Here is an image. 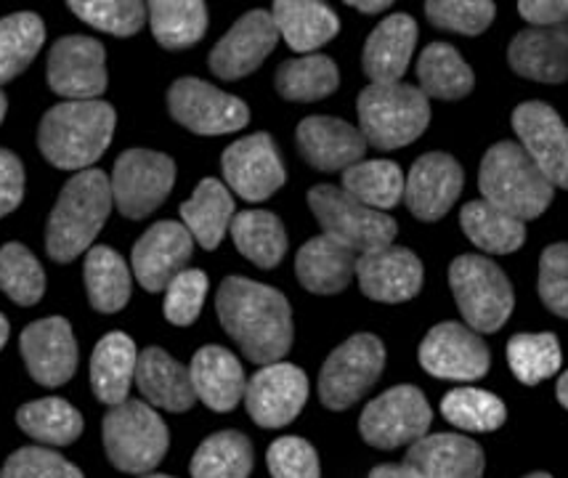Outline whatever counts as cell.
<instances>
[{
  "label": "cell",
  "instance_id": "1",
  "mask_svg": "<svg viewBox=\"0 0 568 478\" xmlns=\"http://www.w3.org/2000/svg\"><path fill=\"white\" fill-rule=\"evenodd\" d=\"M226 335L253 365H276L293 348V312L280 289L245 277H226L215 295Z\"/></svg>",
  "mask_w": 568,
  "mask_h": 478
},
{
  "label": "cell",
  "instance_id": "2",
  "mask_svg": "<svg viewBox=\"0 0 568 478\" xmlns=\"http://www.w3.org/2000/svg\"><path fill=\"white\" fill-rule=\"evenodd\" d=\"M114 110L106 101H62L43 114L38 146L53 167L88 171L112 144Z\"/></svg>",
  "mask_w": 568,
  "mask_h": 478
},
{
  "label": "cell",
  "instance_id": "3",
  "mask_svg": "<svg viewBox=\"0 0 568 478\" xmlns=\"http://www.w3.org/2000/svg\"><path fill=\"white\" fill-rule=\"evenodd\" d=\"M112 205V181L97 167L67 181L45 226V251L51 258L57 264H70L85 253L110 218Z\"/></svg>",
  "mask_w": 568,
  "mask_h": 478
},
{
  "label": "cell",
  "instance_id": "4",
  "mask_svg": "<svg viewBox=\"0 0 568 478\" xmlns=\"http://www.w3.org/2000/svg\"><path fill=\"white\" fill-rule=\"evenodd\" d=\"M478 190L486 202L518 221L539 218L556 194V186L542 176V171L516 141H499L484 154Z\"/></svg>",
  "mask_w": 568,
  "mask_h": 478
},
{
  "label": "cell",
  "instance_id": "5",
  "mask_svg": "<svg viewBox=\"0 0 568 478\" xmlns=\"http://www.w3.org/2000/svg\"><path fill=\"white\" fill-rule=\"evenodd\" d=\"M356 112L364 141L383 152L412 144L430 123L428 96L407 83L367 85L358 93Z\"/></svg>",
  "mask_w": 568,
  "mask_h": 478
},
{
  "label": "cell",
  "instance_id": "6",
  "mask_svg": "<svg viewBox=\"0 0 568 478\" xmlns=\"http://www.w3.org/2000/svg\"><path fill=\"white\" fill-rule=\"evenodd\" d=\"M104 449L110 462L123 474L146 476L162 462L171 444L165 420L152 404L128 399L112 407L101 423Z\"/></svg>",
  "mask_w": 568,
  "mask_h": 478
},
{
  "label": "cell",
  "instance_id": "7",
  "mask_svg": "<svg viewBox=\"0 0 568 478\" xmlns=\"http://www.w3.org/2000/svg\"><path fill=\"white\" fill-rule=\"evenodd\" d=\"M449 285L465 325L476 333H497L510 319L516 295L510 279L495 261L481 255H459L449 266Z\"/></svg>",
  "mask_w": 568,
  "mask_h": 478
},
{
  "label": "cell",
  "instance_id": "8",
  "mask_svg": "<svg viewBox=\"0 0 568 478\" xmlns=\"http://www.w3.org/2000/svg\"><path fill=\"white\" fill-rule=\"evenodd\" d=\"M308 207L320 221L322 232L356 255L381 251L396 240V221L343 192V186H314L308 192Z\"/></svg>",
  "mask_w": 568,
  "mask_h": 478
},
{
  "label": "cell",
  "instance_id": "9",
  "mask_svg": "<svg viewBox=\"0 0 568 478\" xmlns=\"http://www.w3.org/2000/svg\"><path fill=\"white\" fill-rule=\"evenodd\" d=\"M385 367V346L375 335L362 333L337 346L320 373V399L327 409L343 413L375 386Z\"/></svg>",
  "mask_w": 568,
  "mask_h": 478
},
{
  "label": "cell",
  "instance_id": "10",
  "mask_svg": "<svg viewBox=\"0 0 568 478\" xmlns=\"http://www.w3.org/2000/svg\"><path fill=\"white\" fill-rule=\"evenodd\" d=\"M433 420L430 404L415 386H396L367 404L358 420V434L369 447L396 449L420 441Z\"/></svg>",
  "mask_w": 568,
  "mask_h": 478
},
{
  "label": "cell",
  "instance_id": "11",
  "mask_svg": "<svg viewBox=\"0 0 568 478\" xmlns=\"http://www.w3.org/2000/svg\"><path fill=\"white\" fill-rule=\"evenodd\" d=\"M112 200L125 218H146L168 200L175 184V163L168 154L128 150L112 171Z\"/></svg>",
  "mask_w": 568,
  "mask_h": 478
},
{
  "label": "cell",
  "instance_id": "12",
  "mask_svg": "<svg viewBox=\"0 0 568 478\" xmlns=\"http://www.w3.org/2000/svg\"><path fill=\"white\" fill-rule=\"evenodd\" d=\"M168 110L179 125L200 136L242 131L250 120V110L242 99L229 96L197 78L175 80L168 91Z\"/></svg>",
  "mask_w": 568,
  "mask_h": 478
},
{
  "label": "cell",
  "instance_id": "13",
  "mask_svg": "<svg viewBox=\"0 0 568 478\" xmlns=\"http://www.w3.org/2000/svg\"><path fill=\"white\" fill-rule=\"evenodd\" d=\"M420 365L442 380H478L489 373L491 356L481 335L459 322H442L420 343Z\"/></svg>",
  "mask_w": 568,
  "mask_h": 478
},
{
  "label": "cell",
  "instance_id": "14",
  "mask_svg": "<svg viewBox=\"0 0 568 478\" xmlns=\"http://www.w3.org/2000/svg\"><path fill=\"white\" fill-rule=\"evenodd\" d=\"M513 131L542 176L568 190V128L560 114L545 101H526L513 112Z\"/></svg>",
  "mask_w": 568,
  "mask_h": 478
},
{
  "label": "cell",
  "instance_id": "15",
  "mask_svg": "<svg viewBox=\"0 0 568 478\" xmlns=\"http://www.w3.org/2000/svg\"><path fill=\"white\" fill-rule=\"evenodd\" d=\"M221 167L226 184L247 202L268 200L276 190H282L284 179H287L280 150L268 133H253V136L226 146Z\"/></svg>",
  "mask_w": 568,
  "mask_h": 478
},
{
  "label": "cell",
  "instance_id": "16",
  "mask_svg": "<svg viewBox=\"0 0 568 478\" xmlns=\"http://www.w3.org/2000/svg\"><path fill=\"white\" fill-rule=\"evenodd\" d=\"M49 85L70 101H93L106 91L104 45L97 38L67 35L49 53Z\"/></svg>",
  "mask_w": 568,
  "mask_h": 478
},
{
  "label": "cell",
  "instance_id": "17",
  "mask_svg": "<svg viewBox=\"0 0 568 478\" xmlns=\"http://www.w3.org/2000/svg\"><path fill=\"white\" fill-rule=\"evenodd\" d=\"M308 399V378L301 367L266 365L247 380L245 401L247 415L258 423L261 428H282L290 426L301 415L303 404Z\"/></svg>",
  "mask_w": 568,
  "mask_h": 478
},
{
  "label": "cell",
  "instance_id": "18",
  "mask_svg": "<svg viewBox=\"0 0 568 478\" xmlns=\"http://www.w3.org/2000/svg\"><path fill=\"white\" fill-rule=\"evenodd\" d=\"M19 352L32 380L45 388H59L78 369V343L70 322L62 316L32 322L19 338Z\"/></svg>",
  "mask_w": 568,
  "mask_h": 478
},
{
  "label": "cell",
  "instance_id": "19",
  "mask_svg": "<svg viewBox=\"0 0 568 478\" xmlns=\"http://www.w3.org/2000/svg\"><path fill=\"white\" fill-rule=\"evenodd\" d=\"M276 40H280V30H276L272 11H247L215 43L207 64L221 80H240L258 70L263 59L274 51Z\"/></svg>",
  "mask_w": 568,
  "mask_h": 478
},
{
  "label": "cell",
  "instance_id": "20",
  "mask_svg": "<svg viewBox=\"0 0 568 478\" xmlns=\"http://www.w3.org/2000/svg\"><path fill=\"white\" fill-rule=\"evenodd\" d=\"M194 251V237L184 224L160 221L133 245V272L146 293H160L184 272Z\"/></svg>",
  "mask_w": 568,
  "mask_h": 478
},
{
  "label": "cell",
  "instance_id": "21",
  "mask_svg": "<svg viewBox=\"0 0 568 478\" xmlns=\"http://www.w3.org/2000/svg\"><path fill=\"white\" fill-rule=\"evenodd\" d=\"M463 184L465 173L452 154L428 152L412 165L404 184V202L415 218L438 221L452 211Z\"/></svg>",
  "mask_w": 568,
  "mask_h": 478
},
{
  "label": "cell",
  "instance_id": "22",
  "mask_svg": "<svg viewBox=\"0 0 568 478\" xmlns=\"http://www.w3.org/2000/svg\"><path fill=\"white\" fill-rule=\"evenodd\" d=\"M362 293L381 303L412 301L423 287V264L407 247H381L356 258Z\"/></svg>",
  "mask_w": 568,
  "mask_h": 478
},
{
  "label": "cell",
  "instance_id": "23",
  "mask_svg": "<svg viewBox=\"0 0 568 478\" xmlns=\"http://www.w3.org/2000/svg\"><path fill=\"white\" fill-rule=\"evenodd\" d=\"M297 150L311 167L324 173L348 171L351 165L362 163L367 152V141L362 131L346 120L327 118V114H314L306 118L295 131Z\"/></svg>",
  "mask_w": 568,
  "mask_h": 478
},
{
  "label": "cell",
  "instance_id": "24",
  "mask_svg": "<svg viewBox=\"0 0 568 478\" xmlns=\"http://www.w3.org/2000/svg\"><path fill=\"white\" fill-rule=\"evenodd\" d=\"M507 62L520 78L537 83L568 80V24L529 27L513 38Z\"/></svg>",
  "mask_w": 568,
  "mask_h": 478
},
{
  "label": "cell",
  "instance_id": "25",
  "mask_svg": "<svg viewBox=\"0 0 568 478\" xmlns=\"http://www.w3.org/2000/svg\"><path fill=\"white\" fill-rule=\"evenodd\" d=\"M417 45V22L409 13H390L364 43L362 67L375 85L398 83Z\"/></svg>",
  "mask_w": 568,
  "mask_h": 478
},
{
  "label": "cell",
  "instance_id": "26",
  "mask_svg": "<svg viewBox=\"0 0 568 478\" xmlns=\"http://www.w3.org/2000/svg\"><path fill=\"white\" fill-rule=\"evenodd\" d=\"M133 380L152 407L168 409V413H186L197 401L189 369L158 346H149L139 354Z\"/></svg>",
  "mask_w": 568,
  "mask_h": 478
},
{
  "label": "cell",
  "instance_id": "27",
  "mask_svg": "<svg viewBox=\"0 0 568 478\" xmlns=\"http://www.w3.org/2000/svg\"><path fill=\"white\" fill-rule=\"evenodd\" d=\"M192 386L197 399L205 401V407L215 413H232V409L245 399V369L232 352L221 346H205L194 354L192 367Z\"/></svg>",
  "mask_w": 568,
  "mask_h": 478
},
{
  "label": "cell",
  "instance_id": "28",
  "mask_svg": "<svg viewBox=\"0 0 568 478\" xmlns=\"http://www.w3.org/2000/svg\"><path fill=\"white\" fill-rule=\"evenodd\" d=\"M407 466L428 478H484V452L468 436H423L407 452Z\"/></svg>",
  "mask_w": 568,
  "mask_h": 478
},
{
  "label": "cell",
  "instance_id": "29",
  "mask_svg": "<svg viewBox=\"0 0 568 478\" xmlns=\"http://www.w3.org/2000/svg\"><path fill=\"white\" fill-rule=\"evenodd\" d=\"M356 258L358 255L348 251L346 245L322 234V237L308 240L297 251L295 274L308 293L335 295L346 289L351 277L356 274Z\"/></svg>",
  "mask_w": 568,
  "mask_h": 478
},
{
  "label": "cell",
  "instance_id": "30",
  "mask_svg": "<svg viewBox=\"0 0 568 478\" xmlns=\"http://www.w3.org/2000/svg\"><path fill=\"white\" fill-rule=\"evenodd\" d=\"M136 343L123 333L104 335L91 356V386L97 399L110 407L128 401V390L136 378Z\"/></svg>",
  "mask_w": 568,
  "mask_h": 478
},
{
  "label": "cell",
  "instance_id": "31",
  "mask_svg": "<svg viewBox=\"0 0 568 478\" xmlns=\"http://www.w3.org/2000/svg\"><path fill=\"white\" fill-rule=\"evenodd\" d=\"M272 17L280 35L297 53L322 49L341 32L337 13L316 0H276Z\"/></svg>",
  "mask_w": 568,
  "mask_h": 478
},
{
  "label": "cell",
  "instance_id": "32",
  "mask_svg": "<svg viewBox=\"0 0 568 478\" xmlns=\"http://www.w3.org/2000/svg\"><path fill=\"white\" fill-rule=\"evenodd\" d=\"M181 218L197 245L205 251H215L234 221L232 192L226 190L223 181L202 179L192 197L181 205Z\"/></svg>",
  "mask_w": 568,
  "mask_h": 478
},
{
  "label": "cell",
  "instance_id": "33",
  "mask_svg": "<svg viewBox=\"0 0 568 478\" xmlns=\"http://www.w3.org/2000/svg\"><path fill=\"white\" fill-rule=\"evenodd\" d=\"M83 279L88 301L101 314H118L131 301V272L123 255L112 247H91L85 255Z\"/></svg>",
  "mask_w": 568,
  "mask_h": 478
},
{
  "label": "cell",
  "instance_id": "34",
  "mask_svg": "<svg viewBox=\"0 0 568 478\" xmlns=\"http://www.w3.org/2000/svg\"><path fill=\"white\" fill-rule=\"evenodd\" d=\"M459 224L473 245L491 255L516 253L526 242L524 221L513 218L486 200L468 202L459 213Z\"/></svg>",
  "mask_w": 568,
  "mask_h": 478
},
{
  "label": "cell",
  "instance_id": "35",
  "mask_svg": "<svg viewBox=\"0 0 568 478\" xmlns=\"http://www.w3.org/2000/svg\"><path fill=\"white\" fill-rule=\"evenodd\" d=\"M417 78H420V91L425 96L444 101L465 99L476 85L473 70L449 43H430L420 53Z\"/></svg>",
  "mask_w": 568,
  "mask_h": 478
},
{
  "label": "cell",
  "instance_id": "36",
  "mask_svg": "<svg viewBox=\"0 0 568 478\" xmlns=\"http://www.w3.org/2000/svg\"><path fill=\"white\" fill-rule=\"evenodd\" d=\"M232 240L236 251L261 268L280 266L287 253V232H284L280 215L268 211L236 213L232 221Z\"/></svg>",
  "mask_w": 568,
  "mask_h": 478
},
{
  "label": "cell",
  "instance_id": "37",
  "mask_svg": "<svg viewBox=\"0 0 568 478\" xmlns=\"http://www.w3.org/2000/svg\"><path fill=\"white\" fill-rule=\"evenodd\" d=\"M146 11L154 38L168 51L200 43L207 30V9L200 0H152Z\"/></svg>",
  "mask_w": 568,
  "mask_h": 478
},
{
  "label": "cell",
  "instance_id": "38",
  "mask_svg": "<svg viewBox=\"0 0 568 478\" xmlns=\"http://www.w3.org/2000/svg\"><path fill=\"white\" fill-rule=\"evenodd\" d=\"M402 167L390 160H364L343 171V192L372 207V211H390L404 197Z\"/></svg>",
  "mask_w": 568,
  "mask_h": 478
},
{
  "label": "cell",
  "instance_id": "39",
  "mask_svg": "<svg viewBox=\"0 0 568 478\" xmlns=\"http://www.w3.org/2000/svg\"><path fill=\"white\" fill-rule=\"evenodd\" d=\"M17 423L30 439L51 444V447H67V444L78 441V436L83 434V415L70 401L57 399V396L19 407Z\"/></svg>",
  "mask_w": 568,
  "mask_h": 478
},
{
  "label": "cell",
  "instance_id": "40",
  "mask_svg": "<svg viewBox=\"0 0 568 478\" xmlns=\"http://www.w3.org/2000/svg\"><path fill=\"white\" fill-rule=\"evenodd\" d=\"M192 478H247L253 470V444L240 430L207 436L192 457Z\"/></svg>",
  "mask_w": 568,
  "mask_h": 478
},
{
  "label": "cell",
  "instance_id": "41",
  "mask_svg": "<svg viewBox=\"0 0 568 478\" xmlns=\"http://www.w3.org/2000/svg\"><path fill=\"white\" fill-rule=\"evenodd\" d=\"M274 83L280 96L287 101H320L337 91L341 75H337V64L333 59L311 53V57L282 62Z\"/></svg>",
  "mask_w": 568,
  "mask_h": 478
},
{
  "label": "cell",
  "instance_id": "42",
  "mask_svg": "<svg viewBox=\"0 0 568 478\" xmlns=\"http://www.w3.org/2000/svg\"><path fill=\"white\" fill-rule=\"evenodd\" d=\"M45 40V24L38 13H11L0 19V85L22 75Z\"/></svg>",
  "mask_w": 568,
  "mask_h": 478
},
{
  "label": "cell",
  "instance_id": "43",
  "mask_svg": "<svg viewBox=\"0 0 568 478\" xmlns=\"http://www.w3.org/2000/svg\"><path fill=\"white\" fill-rule=\"evenodd\" d=\"M560 343L552 333H518L507 340V365L524 386H537L560 369Z\"/></svg>",
  "mask_w": 568,
  "mask_h": 478
},
{
  "label": "cell",
  "instance_id": "44",
  "mask_svg": "<svg viewBox=\"0 0 568 478\" xmlns=\"http://www.w3.org/2000/svg\"><path fill=\"white\" fill-rule=\"evenodd\" d=\"M442 415L452 426L470 434L497 430L505 423L507 409L499 396L481 388H455L442 399Z\"/></svg>",
  "mask_w": 568,
  "mask_h": 478
},
{
  "label": "cell",
  "instance_id": "45",
  "mask_svg": "<svg viewBox=\"0 0 568 478\" xmlns=\"http://www.w3.org/2000/svg\"><path fill=\"white\" fill-rule=\"evenodd\" d=\"M0 289L19 306H36L45 293L43 266L19 242L0 247Z\"/></svg>",
  "mask_w": 568,
  "mask_h": 478
},
{
  "label": "cell",
  "instance_id": "46",
  "mask_svg": "<svg viewBox=\"0 0 568 478\" xmlns=\"http://www.w3.org/2000/svg\"><path fill=\"white\" fill-rule=\"evenodd\" d=\"M70 11L85 24L114 38L136 35L149 13L139 0H70Z\"/></svg>",
  "mask_w": 568,
  "mask_h": 478
},
{
  "label": "cell",
  "instance_id": "47",
  "mask_svg": "<svg viewBox=\"0 0 568 478\" xmlns=\"http://www.w3.org/2000/svg\"><path fill=\"white\" fill-rule=\"evenodd\" d=\"M430 24L457 35H481L495 22V3L489 0H428Z\"/></svg>",
  "mask_w": 568,
  "mask_h": 478
},
{
  "label": "cell",
  "instance_id": "48",
  "mask_svg": "<svg viewBox=\"0 0 568 478\" xmlns=\"http://www.w3.org/2000/svg\"><path fill=\"white\" fill-rule=\"evenodd\" d=\"M207 295V274L200 268H184L171 285L165 287V319L171 325L189 327L197 322L202 303Z\"/></svg>",
  "mask_w": 568,
  "mask_h": 478
},
{
  "label": "cell",
  "instance_id": "49",
  "mask_svg": "<svg viewBox=\"0 0 568 478\" xmlns=\"http://www.w3.org/2000/svg\"><path fill=\"white\" fill-rule=\"evenodd\" d=\"M0 478H83V474L51 449L22 447L6 460Z\"/></svg>",
  "mask_w": 568,
  "mask_h": 478
},
{
  "label": "cell",
  "instance_id": "50",
  "mask_svg": "<svg viewBox=\"0 0 568 478\" xmlns=\"http://www.w3.org/2000/svg\"><path fill=\"white\" fill-rule=\"evenodd\" d=\"M272 478H322L320 457L306 439L282 436L268 447L266 455Z\"/></svg>",
  "mask_w": 568,
  "mask_h": 478
},
{
  "label": "cell",
  "instance_id": "51",
  "mask_svg": "<svg viewBox=\"0 0 568 478\" xmlns=\"http://www.w3.org/2000/svg\"><path fill=\"white\" fill-rule=\"evenodd\" d=\"M539 298L556 316L568 319V242L550 245L539 258Z\"/></svg>",
  "mask_w": 568,
  "mask_h": 478
},
{
  "label": "cell",
  "instance_id": "52",
  "mask_svg": "<svg viewBox=\"0 0 568 478\" xmlns=\"http://www.w3.org/2000/svg\"><path fill=\"white\" fill-rule=\"evenodd\" d=\"M24 197L22 160L9 150H0V218L13 213Z\"/></svg>",
  "mask_w": 568,
  "mask_h": 478
},
{
  "label": "cell",
  "instance_id": "53",
  "mask_svg": "<svg viewBox=\"0 0 568 478\" xmlns=\"http://www.w3.org/2000/svg\"><path fill=\"white\" fill-rule=\"evenodd\" d=\"M518 13L534 27L568 24V0H520Z\"/></svg>",
  "mask_w": 568,
  "mask_h": 478
},
{
  "label": "cell",
  "instance_id": "54",
  "mask_svg": "<svg viewBox=\"0 0 568 478\" xmlns=\"http://www.w3.org/2000/svg\"><path fill=\"white\" fill-rule=\"evenodd\" d=\"M369 478H428V476L420 474L417 468L407 466V462H402V466H377L369 474Z\"/></svg>",
  "mask_w": 568,
  "mask_h": 478
},
{
  "label": "cell",
  "instance_id": "55",
  "mask_svg": "<svg viewBox=\"0 0 568 478\" xmlns=\"http://www.w3.org/2000/svg\"><path fill=\"white\" fill-rule=\"evenodd\" d=\"M348 6L362 13H381L385 9H390L388 0H375V3H369V0H348Z\"/></svg>",
  "mask_w": 568,
  "mask_h": 478
},
{
  "label": "cell",
  "instance_id": "56",
  "mask_svg": "<svg viewBox=\"0 0 568 478\" xmlns=\"http://www.w3.org/2000/svg\"><path fill=\"white\" fill-rule=\"evenodd\" d=\"M556 394H558V401L564 404V407L568 409V369L564 375H560V380H558V388H556Z\"/></svg>",
  "mask_w": 568,
  "mask_h": 478
},
{
  "label": "cell",
  "instance_id": "57",
  "mask_svg": "<svg viewBox=\"0 0 568 478\" xmlns=\"http://www.w3.org/2000/svg\"><path fill=\"white\" fill-rule=\"evenodd\" d=\"M6 340H9V319L0 314V348L6 346Z\"/></svg>",
  "mask_w": 568,
  "mask_h": 478
},
{
  "label": "cell",
  "instance_id": "58",
  "mask_svg": "<svg viewBox=\"0 0 568 478\" xmlns=\"http://www.w3.org/2000/svg\"><path fill=\"white\" fill-rule=\"evenodd\" d=\"M6 106H9V104H6V96L0 93V123H3V118H6Z\"/></svg>",
  "mask_w": 568,
  "mask_h": 478
},
{
  "label": "cell",
  "instance_id": "59",
  "mask_svg": "<svg viewBox=\"0 0 568 478\" xmlns=\"http://www.w3.org/2000/svg\"><path fill=\"white\" fill-rule=\"evenodd\" d=\"M526 478H552L550 474H531V476H526Z\"/></svg>",
  "mask_w": 568,
  "mask_h": 478
},
{
  "label": "cell",
  "instance_id": "60",
  "mask_svg": "<svg viewBox=\"0 0 568 478\" xmlns=\"http://www.w3.org/2000/svg\"><path fill=\"white\" fill-rule=\"evenodd\" d=\"M144 478H173V476H162V474H146Z\"/></svg>",
  "mask_w": 568,
  "mask_h": 478
}]
</instances>
